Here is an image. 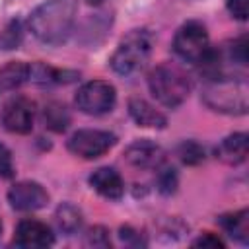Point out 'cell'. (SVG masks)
<instances>
[{
	"label": "cell",
	"instance_id": "8992f818",
	"mask_svg": "<svg viewBox=\"0 0 249 249\" xmlns=\"http://www.w3.org/2000/svg\"><path fill=\"white\" fill-rule=\"evenodd\" d=\"M115 88L103 80H91L76 93V105L86 115H105L115 107Z\"/></svg>",
	"mask_w": 249,
	"mask_h": 249
},
{
	"label": "cell",
	"instance_id": "e0dca14e",
	"mask_svg": "<svg viewBox=\"0 0 249 249\" xmlns=\"http://www.w3.org/2000/svg\"><path fill=\"white\" fill-rule=\"evenodd\" d=\"M43 121L47 124V128H51L54 132H62L70 124V113H68V109H66L64 103L51 101L43 109Z\"/></svg>",
	"mask_w": 249,
	"mask_h": 249
},
{
	"label": "cell",
	"instance_id": "4fadbf2b",
	"mask_svg": "<svg viewBox=\"0 0 249 249\" xmlns=\"http://www.w3.org/2000/svg\"><path fill=\"white\" fill-rule=\"evenodd\" d=\"M247 150H249V142H247V134L245 132H235L226 136L218 148H216V156L230 165H237L241 161H245L247 158Z\"/></svg>",
	"mask_w": 249,
	"mask_h": 249
},
{
	"label": "cell",
	"instance_id": "52a82bcc",
	"mask_svg": "<svg viewBox=\"0 0 249 249\" xmlns=\"http://www.w3.org/2000/svg\"><path fill=\"white\" fill-rule=\"evenodd\" d=\"M117 142V136L109 130H97V128H82L74 132L68 140V150L74 156H80L84 160H95L109 152Z\"/></svg>",
	"mask_w": 249,
	"mask_h": 249
},
{
	"label": "cell",
	"instance_id": "ac0fdd59",
	"mask_svg": "<svg viewBox=\"0 0 249 249\" xmlns=\"http://www.w3.org/2000/svg\"><path fill=\"white\" fill-rule=\"evenodd\" d=\"M56 224L64 233L72 235L82 226V212L72 204H62L56 210Z\"/></svg>",
	"mask_w": 249,
	"mask_h": 249
},
{
	"label": "cell",
	"instance_id": "2e32d148",
	"mask_svg": "<svg viewBox=\"0 0 249 249\" xmlns=\"http://www.w3.org/2000/svg\"><path fill=\"white\" fill-rule=\"evenodd\" d=\"M31 76V66L19 60L8 62L0 68V89H16Z\"/></svg>",
	"mask_w": 249,
	"mask_h": 249
},
{
	"label": "cell",
	"instance_id": "6da1fadb",
	"mask_svg": "<svg viewBox=\"0 0 249 249\" xmlns=\"http://www.w3.org/2000/svg\"><path fill=\"white\" fill-rule=\"evenodd\" d=\"M76 10V0H47L31 12L29 29L39 41L58 45L72 31Z\"/></svg>",
	"mask_w": 249,
	"mask_h": 249
},
{
	"label": "cell",
	"instance_id": "277c9868",
	"mask_svg": "<svg viewBox=\"0 0 249 249\" xmlns=\"http://www.w3.org/2000/svg\"><path fill=\"white\" fill-rule=\"evenodd\" d=\"M204 101L214 111L243 115L247 111V84L233 76H214L204 89Z\"/></svg>",
	"mask_w": 249,
	"mask_h": 249
},
{
	"label": "cell",
	"instance_id": "5b68a950",
	"mask_svg": "<svg viewBox=\"0 0 249 249\" xmlns=\"http://www.w3.org/2000/svg\"><path fill=\"white\" fill-rule=\"evenodd\" d=\"M173 51L177 53L179 58H183L187 62L200 64L210 51L206 27L200 21L183 23L173 37Z\"/></svg>",
	"mask_w": 249,
	"mask_h": 249
},
{
	"label": "cell",
	"instance_id": "7c38bea8",
	"mask_svg": "<svg viewBox=\"0 0 249 249\" xmlns=\"http://www.w3.org/2000/svg\"><path fill=\"white\" fill-rule=\"evenodd\" d=\"M89 185L101 196L117 200L124 195V181L113 167H99L89 175Z\"/></svg>",
	"mask_w": 249,
	"mask_h": 249
},
{
	"label": "cell",
	"instance_id": "30bf717a",
	"mask_svg": "<svg viewBox=\"0 0 249 249\" xmlns=\"http://www.w3.org/2000/svg\"><path fill=\"white\" fill-rule=\"evenodd\" d=\"M54 243V235L51 228L39 220H21L14 233V245L23 249H41L51 247Z\"/></svg>",
	"mask_w": 249,
	"mask_h": 249
},
{
	"label": "cell",
	"instance_id": "7402d4cb",
	"mask_svg": "<svg viewBox=\"0 0 249 249\" xmlns=\"http://www.w3.org/2000/svg\"><path fill=\"white\" fill-rule=\"evenodd\" d=\"M12 175H14V160H12V154H10V150L0 142V177L10 179Z\"/></svg>",
	"mask_w": 249,
	"mask_h": 249
},
{
	"label": "cell",
	"instance_id": "ba28073f",
	"mask_svg": "<svg viewBox=\"0 0 249 249\" xmlns=\"http://www.w3.org/2000/svg\"><path fill=\"white\" fill-rule=\"evenodd\" d=\"M8 202L16 210H39L49 202V193L35 181H19L10 187Z\"/></svg>",
	"mask_w": 249,
	"mask_h": 249
},
{
	"label": "cell",
	"instance_id": "5bb4252c",
	"mask_svg": "<svg viewBox=\"0 0 249 249\" xmlns=\"http://www.w3.org/2000/svg\"><path fill=\"white\" fill-rule=\"evenodd\" d=\"M128 113L140 126H150V128H163L167 124V119L161 111H158L154 105H150L146 99L134 97L128 101Z\"/></svg>",
	"mask_w": 249,
	"mask_h": 249
},
{
	"label": "cell",
	"instance_id": "cb8c5ba5",
	"mask_svg": "<svg viewBox=\"0 0 249 249\" xmlns=\"http://www.w3.org/2000/svg\"><path fill=\"white\" fill-rule=\"evenodd\" d=\"M193 245H196V247H224V241H222L218 235L206 231V233H202L198 239H195Z\"/></svg>",
	"mask_w": 249,
	"mask_h": 249
},
{
	"label": "cell",
	"instance_id": "9c48e42d",
	"mask_svg": "<svg viewBox=\"0 0 249 249\" xmlns=\"http://www.w3.org/2000/svg\"><path fill=\"white\" fill-rule=\"evenodd\" d=\"M33 103L25 97H14L6 103L2 113V123L6 130L14 134H27L33 128Z\"/></svg>",
	"mask_w": 249,
	"mask_h": 249
},
{
	"label": "cell",
	"instance_id": "484cf974",
	"mask_svg": "<svg viewBox=\"0 0 249 249\" xmlns=\"http://www.w3.org/2000/svg\"><path fill=\"white\" fill-rule=\"evenodd\" d=\"M88 2H89V4H101L103 0H88Z\"/></svg>",
	"mask_w": 249,
	"mask_h": 249
},
{
	"label": "cell",
	"instance_id": "603a6c76",
	"mask_svg": "<svg viewBox=\"0 0 249 249\" xmlns=\"http://www.w3.org/2000/svg\"><path fill=\"white\" fill-rule=\"evenodd\" d=\"M88 243H91V245H101V247L109 245V231H107L105 228H101V226L91 228V230L88 231Z\"/></svg>",
	"mask_w": 249,
	"mask_h": 249
},
{
	"label": "cell",
	"instance_id": "8fae6325",
	"mask_svg": "<svg viewBox=\"0 0 249 249\" xmlns=\"http://www.w3.org/2000/svg\"><path fill=\"white\" fill-rule=\"evenodd\" d=\"M124 160L132 167L140 169L160 167L163 161V150L150 140H136L124 150Z\"/></svg>",
	"mask_w": 249,
	"mask_h": 249
},
{
	"label": "cell",
	"instance_id": "3957f363",
	"mask_svg": "<svg viewBox=\"0 0 249 249\" xmlns=\"http://www.w3.org/2000/svg\"><path fill=\"white\" fill-rule=\"evenodd\" d=\"M152 35L146 29L130 31L111 56V68L121 76H132L140 72L152 54Z\"/></svg>",
	"mask_w": 249,
	"mask_h": 249
},
{
	"label": "cell",
	"instance_id": "44dd1931",
	"mask_svg": "<svg viewBox=\"0 0 249 249\" xmlns=\"http://www.w3.org/2000/svg\"><path fill=\"white\" fill-rule=\"evenodd\" d=\"M158 185H160V191L161 193H173L175 187H177V173L173 167H165L160 171L158 175Z\"/></svg>",
	"mask_w": 249,
	"mask_h": 249
},
{
	"label": "cell",
	"instance_id": "d6986e66",
	"mask_svg": "<svg viewBox=\"0 0 249 249\" xmlns=\"http://www.w3.org/2000/svg\"><path fill=\"white\" fill-rule=\"evenodd\" d=\"M179 158L189 165H196L204 160V148L195 140H185L179 146Z\"/></svg>",
	"mask_w": 249,
	"mask_h": 249
},
{
	"label": "cell",
	"instance_id": "d4e9b609",
	"mask_svg": "<svg viewBox=\"0 0 249 249\" xmlns=\"http://www.w3.org/2000/svg\"><path fill=\"white\" fill-rule=\"evenodd\" d=\"M228 10L233 18L245 19L247 18V0H228Z\"/></svg>",
	"mask_w": 249,
	"mask_h": 249
},
{
	"label": "cell",
	"instance_id": "7a4b0ae2",
	"mask_svg": "<svg viewBox=\"0 0 249 249\" xmlns=\"http://www.w3.org/2000/svg\"><path fill=\"white\" fill-rule=\"evenodd\" d=\"M152 95L165 107H179L191 93V78L177 64H158L148 76Z\"/></svg>",
	"mask_w": 249,
	"mask_h": 249
},
{
	"label": "cell",
	"instance_id": "4316f807",
	"mask_svg": "<svg viewBox=\"0 0 249 249\" xmlns=\"http://www.w3.org/2000/svg\"><path fill=\"white\" fill-rule=\"evenodd\" d=\"M0 233H2V222H0Z\"/></svg>",
	"mask_w": 249,
	"mask_h": 249
},
{
	"label": "cell",
	"instance_id": "9a60e30c",
	"mask_svg": "<svg viewBox=\"0 0 249 249\" xmlns=\"http://www.w3.org/2000/svg\"><path fill=\"white\" fill-rule=\"evenodd\" d=\"M218 222L230 237L237 239L239 243L249 241V212L247 210H239V212H233V214H224V216L218 218Z\"/></svg>",
	"mask_w": 249,
	"mask_h": 249
},
{
	"label": "cell",
	"instance_id": "ffe728a7",
	"mask_svg": "<svg viewBox=\"0 0 249 249\" xmlns=\"http://www.w3.org/2000/svg\"><path fill=\"white\" fill-rule=\"evenodd\" d=\"M19 41H21V23L14 19L0 31V49H16Z\"/></svg>",
	"mask_w": 249,
	"mask_h": 249
}]
</instances>
